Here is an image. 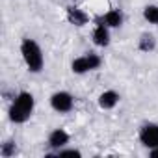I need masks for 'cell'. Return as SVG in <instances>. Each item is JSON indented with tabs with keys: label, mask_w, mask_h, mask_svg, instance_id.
Masks as SVG:
<instances>
[{
	"label": "cell",
	"mask_w": 158,
	"mask_h": 158,
	"mask_svg": "<svg viewBox=\"0 0 158 158\" xmlns=\"http://www.w3.org/2000/svg\"><path fill=\"white\" fill-rule=\"evenodd\" d=\"M143 19L151 24H158V6H147L143 10Z\"/></svg>",
	"instance_id": "cell-12"
},
{
	"label": "cell",
	"mask_w": 158,
	"mask_h": 158,
	"mask_svg": "<svg viewBox=\"0 0 158 158\" xmlns=\"http://www.w3.org/2000/svg\"><path fill=\"white\" fill-rule=\"evenodd\" d=\"M101 63H102L101 56H97V54H86V56H80V58L73 60L71 69H73L74 74H84V73H89V71L99 69Z\"/></svg>",
	"instance_id": "cell-3"
},
{
	"label": "cell",
	"mask_w": 158,
	"mask_h": 158,
	"mask_svg": "<svg viewBox=\"0 0 158 158\" xmlns=\"http://www.w3.org/2000/svg\"><path fill=\"white\" fill-rule=\"evenodd\" d=\"M69 139H71V136H69L63 128H56V130H52L50 136H48V145H50L54 151H60V149H63V147L69 143Z\"/></svg>",
	"instance_id": "cell-6"
},
{
	"label": "cell",
	"mask_w": 158,
	"mask_h": 158,
	"mask_svg": "<svg viewBox=\"0 0 158 158\" xmlns=\"http://www.w3.org/2000/svg\"><path fill=\"white\" fill-rule=\"evenodd\" d=\"M93 43L97 47H108L110 45V28L104 23H99L93 30Z\"/></svg>",
	"instance_id": "cell-7"
},
{
	"label": "cell",
	"mask_w": 158,
	"mask_h": 158,
	"mask_svg": "<svg viewBox=\"0 0 158 158\" xmlns=\"http://www.w3.org/2000/svg\"><path fill=\"white\" fill-rule=\"evenodd\" d=\"M34 106H35V99L32 93L28 91H19L17 97L13 99V104L10 106V119L13 123H26L34 112Z\"/></svg>",
	"instance_id": "cell-1"
},
{
	"label": "cell",
	"mask_w": 158,
	"mask_h": 158,
	"mask_svg": "<svg viewBox=\"0 0 158 158\" xmlns=\"http://www.w3.org/2000/svg\"><path fill=\"white\" fill-rule=\"evenodd\" d=\"M15 143L13 141H4L2 143V149H0V154H2L4 158H10V156H13L15 154Z\"/></svg>",
	"instance_id": "cell-13"
},
{
	"label": "cell",
	"mask_w": 158,
	"mask_h": 158,
	"mask_svg": "<svg viewBox=\"0 0 158 158\" xmlns=\"http://www.w3.org/2000/svg\"><path fill=\"white\" fill-rule=\"evenodd\" d=\"M102 23H104L108 28H119V26L123 24V13H121L119 10H110L108 13H104Z\"/></svg>",
	"instance_id": "cell-10"
},
{
	"label": "cell",
	"mask_w": 158,
	"mask_h": 158,
	"mask_svg": "<svg viewBox=\"0 0 158 158\" xmlns=\"http://www.w3.org/2000/svg\"><path fill=\"white\" fill-rule=\"evenodd\" d=\"M58 156H82V152L78 149H60Z\"/></svg>",
	"instance_id": "cell-14"
},
{
	"label": "cell",
	"mask_w": 158,
	"mask_h": 158,
	"mask_svg": "<svg viewBox=\"0 0 158 158\" xmlns=\"http://www.w3.org/2000/svg\"><path fill=\"white\" fill-rule=\"evenodd\" d=\"M50 106L52 110H56L58 114H67L73 110L74 106V99L69 91H56L52 97H50Z\"/></svg>",
	"instance_id": "cell-4"
},
{
	"label": "cell",
	"mask_w": 158,
	"mask_h": 158,
	"mask_svg": "<svg viewBox=\"0 0 158 158\" xmlns=\"http://www.w3.org/2000/svg\"><path fill=\"white\" fill-rule=\"evenodd\" d=\"M67 19L71 24L74 26H84L88 23V15L80 10V8H74V6H69L67 8Z\"/></svg>",
	"instance_id": "cell-9"
},
{
	"label": "cell",
	"mask_w": 158,
	"mask_h": 158,
	"mask_svg": "<svg viewBox=\"0 0 158 158\" xmlns=\"http://www.w3.org/2000/svg\"><path fill=\"white\" fill-rule=\"evenodd\" d=\"M21 54H23V60H24V63H26V67H28L30 73H41V69L45 65V60H43L41 47L34 39H30V37L23 39V43H21Z\"/></svg>",
	"instance_id": "cell-2"
},
{
	"label": "cell",
	"mask_w": 158,
	"mask_h": 158,
	"mask_svg": "<svg viewBox=\"0 0 158 158\" xmlns=\"http://www.w3.org/2000/svg\"><path fill=\"white\" fill-rule=\"evenodd\" d=\"M119 93L117 91H114V89H108V91H104V93H101V97H99V106L102 108V110H112L117 102H119Z\"/></svg>",
	"instance_id": "cell-8"
},
{
	"label": "cell",
	"mask_w": 158,
	"mask_h": 158,
	"mask_svg": "<svg viewBox=\"0 0 158 158\" xmlns=\"http://www.w3.org/2000/svg\"><path fill=\"white\" fill-rule=\"evenodd\" d=\"M149 156H151V158H158V147L149 149Z\"/></svg>",
	"instance_id": "cell-15"
},
{
	"label": "cell",
	"mask_w": 158,
	"mask_h": 158,
	"mask_svg": "<svg viewBox=\"0 0 158 158\" xmlns=\"http://www.w3.org/2000/svg\"><path fill=\"white\" fill-rule=\"evenodd\" d=\"M154 45H156L154 35H151V34H143V35H141V39H139V50L149 52V50L154 48Z\"/></svg>",
	"instance_id": "cell-11"
},
{
	"label": "cell",
	"mask_w": 158,
	"mask_h": 158,
	"mask_svg": "<svg viewBox=\"0 0 158 158\" xmlns=\"http://www.w3.org/2000/svg\"><path fill=\"white\" fill-rule=\"evenodd\" d=\"M139 141L147 149L158 147V125L156 123H147L139 130Z\"/></svg>",
	"instance_id": "cell-5"
}]
</instances>
